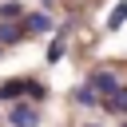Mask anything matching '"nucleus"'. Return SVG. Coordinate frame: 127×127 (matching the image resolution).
I'll list each match as a JSON object with an SVG mask.
<instances>
[{"instance_id": "obj_8", "label": "nucleus", "mask_w": 127, "mask_h": 127, "mask_svg": "<svg viewBox=\"0 0 127 127\" xmlns=\"http://www.w3.org/2000/svg\"><path fill=\"white\" fill-rule=\"evenodd\" d=\"M75 103H83V107H95V103H99V95H95L91 87H79V91H75Z\"/></svg>"}, {"instance_id": "obj_1", "label": "nucleus", "mask_w": 127, "mask_h": 127, "mask_svg": "<svg viewBox=\"0 0 127 127\" xmlns=\"http://www.w3.org/2000/svg\"><path fill=\"white\" fill-rule=\"evenodd\" d=\"M16 95H44V83H32V79H8V83H0V99H16Z\"/></svg>"}, {"instance_id": "obj_6", "label": "nucleus", "mask_w": 127, "mask_h": 127, "mask_svg": "<svg viewBox=\"0 0 127 127\" xmlns=\"http://www.w3.org/2000/svg\"><path fill=\"white\" fill-rule=\"evenodd\" d=\"M107 111H115V115H127V87H119L115 95H107V99H99Z\"/></svg>"}, {"instance_id": "obj_11", "label": "nucleus", "mask_w": 127, "mask_h": 127, "mask_svg": "<svg viewBox=\"0 0 127 127\" xmlns=\"http://www.w3.org/2000/svg\"><path fill=\"white\" fill-rule=\"evenodd\" d=\"M44 4H52V0H44Z\"/></svg>"}, {"instance_id": "obj_4", "label": "nucleus", "mask_w": 127, "mask_h": 127, "mask_svg": "<svg viewBox=\"0 0 127 127\" xmlns=\"http://www.w3.org/2000/svg\"><path fill=\"white\" fill-rule=\"evenodd\" d=\"M52 28V20L44 16V12H28L24 16V36H40V32H48Z\"/></svg>"}, {"instance_id": "obj_2", "label": "nucleus", "mask_w": 127, "mask_h": 127, "mask_svg": "<svg viewBox=\"0 0 127 127\" xmlns=\"http://www.w3.org/2000/svg\"><path fill=\"white\" fill-rule=\"evenodd\" d=\"M87 87H91V91H95L99 99H107V95H115V91H119V79H115L111 71H95Z\"/></svg>"}, {"instance_id": "obj_9", "label": "nucleus", "mask_w": 127, "mask_h": 127, "mask_svg": "<svg viewBox=\"0 0 127 127\" xmlns=\"http://www.w3.org/2000/svg\"><path fill=\"white\" fill-rule=\"evenodd\" d=\"M123 20H127V4H119V8H115V12L107 16V28H119Z\"/></svg>"}, {"instance_id": "obj_5", "label": "nucleus", "mask_w": 127, "mask_h": 127, "mask_svg": "<svg viewBox=\"0 0 127 127\" xmlns=\"http://www.w3.org/2000/svg\"><path fill=\"white\" fill-rule=\"evenodd\" d=\"M16 40H24V24L0 20V44H16Z\"/></svg>"}, {"instance_id": "obj_12", "label": "nucleus", "mask_w": 127, "mask_h": 127, "mask_svg": "<svg viewBox=\"0 0 127 127\" xmlns=\"http://www.w3.org/2000/svg\"><path fill=\"white\" fill-rule=\"evenodd\" d=\"M91 127H95V123H91Z\"/></svg>"}, {"instance_id": "obj_10", "label": "nucleus", "mask_w": 127, "mask_h": 127, "mask_svg": "<svg viewBox=\"0 0 127 127\" xmlns=\"http://www.w3.org/2000/svg\"><path fill=\"white\" fill-rule=\"evenodd\" d=\"M60 56H64V40H52V44H48V60H52V64H56V60H60Z\"/></svg>"}, {"instance_id": "obj_7", "label": "nucleus", "mask_w": 127, "mask_h": 127, "mask_svg": "<svg viewBox=\"0 0 127 127\" xmlns=\"http://www.w3.org/2000/svg\"><path fill=\"white\" fill-rule=\"evenodd\" d=\"M20 12H24V4H20V0H4V4H0V20H16Z\"/></svg>"}, {"instance_id": "obj_3", "label": "nucleus", "mask_w": 127, "mask_h": 127, "mask_svg": "<svg viewBox=\"0 0 127 127\" xmlns=\"http://www.w3.org/2000/svg\"><path fill=\"white\" fill-rule=\"evenodd\" d=\"M8 123H12V127H36V123H40V111L28 107V103H20V107L8 111Z\"/></svg>"}]
</instances>
